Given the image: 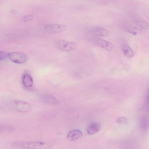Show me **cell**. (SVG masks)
<instances>
[{
	"instance_id": "6da1fadb",
	"label": "cell",
	"mask_w": 149,
	"mask_h": 149,
	"mask_svg": "<svg viewBox=\"0 0 149 149\" xmlns=\"http://www.w3.org/2000/svg\"><path fill=\"white\" fill-rule=\"evenodd\" d=\"M13 146L22 149H50L51 143L41 141H18L14 142Z\"/></svg>"
},
{
	"instance_id": "7a4b0ae2",
	"label": "cell",
	"mask_w": 149,
	"mask_h": 149,
	"mask_svg": "<svg viewBox=\"0 0 149 149\" xmlns=\"http://www.w3.org/2000/svg\"><path fill=\"white\" fill-rule=\"evenodd\" d=\"M55 45L57 48L65 51H73L77 47V45L74 43L63 40H58L55 42Z\"/></svg>"
},
{
	"instance_id": "3957f363",
	"label": "cell",
	"mask_w": 149,
	"mask_h": 149,
	"mask_svg": "<svg viewBox=\"0 0 149 149\" xmlns=\"http://www.w3.org/2000/svg\"><path fill=\"white\" fill-rule=\"evenodd\" d=\"M15 109L18 112L22 113H27L31 110V105L29 103L20 100L15 101L13 103Z\"/></svg>"
},
{
	"instance_id": "277c9868",
	"label": "cell",
	"mask_w": 149,
	"mask_h": 149,
	"mask_svg": "<svg viewBox=\"0 0 149 149\" xmlns=\"http://www.w3.org/2000/svg\"><path fill=\"white\" fill-rule=\"evenodd\" d=\"M8 58L13 62L17 64H23L27 61V57L24 54L17 52L8 54Z\"/></svg>"
},
{
	"instance_id": "5b68a950",
	"label": "cell",
	"mask_w": 149,
	"mask_h": 149,
	"mask_svg": "<svg viewBox=\"0 0 149 149\" xmlns=\"http://www.w3.org/2000/svg\"><path fill=\"white\" fill-rule=\"evenodd\" d=\"M45 29L50 33H57L63 32L66 30V26L59 24H48L44 26Z\"/></svg>"
},
{
	"instance_id": "8992f818",
	"label": "cell",
	"mask_w": 149,
	"mask_h": 149,
	"mask_svg": "<svg viewBox=\"0 0 149 149\" xmlns=\"http://www.w3.org/2000/svg\"><path fill=\"white\" fill-rule=\"evenodd\" d=\"M94 42L98 46L107 51H111L113 48V45L111 42L101 38L95 39Z\"/></svg>"
},
{
	"instance_id": "52a82bcc",
	"label": "cell",
	"mask_w": 149,
	"mask_h": 149,
	"mask_svg": "<svg viewBox=\"0 0 149 149\" xmlns=\"http://www.w3.org/2000/svg\"><path fill=\"white\" fill-rule=\"evenodd\" d=\"M40 99L43 102L49 104H56L58 103L57 99L52 95L47 93L42 94Z\"/></svg>"
},
{
	"instance_id": "ba28073f",
	"label": "cell",
	"mask_w": 149,
	"mask_h": 149,
	"mask_svg": "<svg viewBox=\"0 0 149 149\" xmlns=\"http://www.w3.org/2000/svg\"><path fill=\"white\" fill-rule=\"evenodd\" d=\"M82 135V133L80 130L74 129L69 131L67 134V138L69 141H74L79 139Z\"/></svg>"
},
{
	"instance_id": "9c48e42d",
	"label": "cell",
	"mask_w": 149,
	"mask_h": 149,
	"mask_svg": "<svg viewBox=\"0 0 149 149\" xmlns=\"http://www.w3.org/2000/svg\"><path fill=\"white\" fill-rule=\"evenodd\" d=\"M101 128V125L97 122H93L89 124L86 129L87 133L92 135L98 132Z\"/></svg>"
},
{
	"instance_id": "30bf717a",
	"label": "cell",
	"mask_w": 149,
	"mask_h": 149,
	"mask_svg": "<svg viewBox=\"0 0 149 149\" xmlns=\"http://www.w3.org/2000/svg\"><path fill=\"white\" fill-rule=\"evenodd\" d=\"M89 33L96 36H105L108 35L109 31L102 28L98 27L94 28L89 32Z\"/></svg>"
},
{
	"instance_id": "8fae6325",
	"label": "cell",
	"mask_w": 149,
	"mask_h": 149,
	"mask_svg": "<svg viewBox=\"0 0 149 149\" xmlns=\"http://www.w3.org/2000/svg\"><path fill=\"white\" fill-rule=\"evenodd\" d=\"M121 49L124 54L127 57L130 58L133 56L134 51L128 44L125 43H123Z\"/></svg>"
},
{
	"instance_id": "7c38bea8",
	"label": "cell",
	"mask_w": 149,
	"mask_h": 149,
	"mask_svg": "<svg viewBox=\"0 0 149 149\" xmlns=\"http://www.w3.org/2000/svg\"><path fill=\"white\" fill-rule=\"evenodd\" d=\"M22 82L24 86L26 88H31L33 85L32 77L28 73H26L23 75L22 78Z\"/></svg>"
},
{
	"instance_id": "4fadbf2b",
	"label": "cell",
	"mask_w": 149,
	"mask_h": 149,
	"mask_svg": "<svg viewBox=\"0 0 149 149\" xmlns=\"http://www.w3.org/2000/svg\"><path fill=\"white\" fill-rule=\"evenodd\" d=\"M134 21L135 24L141 28L145 30H149V25L143 19L135 16Z\"/></svg>"
},
{
	"instance_id": "5bb4252c",
	"label": "cell",
	"mask_w": 149,
	"mask_h": 149,
	"mask_svg": "<svg viewBox=\"0 0 149 149\" xmlns=\"http://www.w3.org/2000/svg\"><path fill=\"white\" fill-rule=\"evenodd\" d=\"M125 30L127 33L135 36L140 35L142 33L141 29L131 25L127 26Z\"/></svg>"
},
{
	"instance_id": "9a60e30c",
	"label": "cell",
	"mask_w": 149,
	"mask_h": 149,
	"mask_svg": "<svg viewBox=\"0 0 149 149\" xmlns=\"http://www.w3.org/2000/svg\"><path fill=\"white\" fill-rule=\"evenodd\" d=\"M13 130V128L9 125H2L0 127L1 132H8Z\"/></svg>"
},
{
	"instance_id": "2e32d148",
	"label": "cell",
	"mask_w": 149,
	"mask_h": 149,
	"mask_svg": "<svg viewBox=\"0 0 149 149\" xmlns=\"http://www.w3.org/2000/svg\"><path fill=\"white\" fill-rule=\"evenodd\" d=\"M116 123L119 124L127 125L128 124V121L127 119L124 117H120L116 120Z\"/></svg>"
},
{
	"instance_id": "e0dca14e",
	"label": "cell",
	"mask_w": 149,
	"mask_h": 149,
	"mask_svg": "<svg viewBox=\"0 0 149 149\" xmlns=\"http://www.w3.org/2000/svg\"><path fill=\"white\" fill-rule=\"evenodd\" d=\"M141 124L142 128L144 130H146L148 128V122L147 119L146 118L142 119Z\"/></svg>"
},
{
	"instance_id": "ac0fdd59",
	"label": "cell",
	"mask_w": 149,
	"mask_h": 149,
	"mask_svg": "<svg viewBox=\"0 0 149 149\" xmlns=\"http://www.w3.org/2000/svg\"><path fill=\"white\" fill-rule=\"evenodd\" d=\"M8 54L6 52L3 51H0V60H3L8 58Z\"/></svg>"
},
{
	"instance_id": "d6986e66",
	"label": "cell",
	"mask_w": 149,
	"mask_h": 149,
	"mask_svg": "<svg viewBox=\"0 0 149 149\" xmlns=\"http://www.w3.org/2000/svg\"><path fill=\"white\" fill-rule=\"evenodd\" d=\"M33 18V16L30 15H26L24 17L23 19L24 22H27L31 20Z\"/></svg>"
},
{
	"instance_id": "ffe728a7",
	"label": "cell",
	"mask_w": 149,
	"mask_h": 149,
	"mask_svg": "<svg viewBox=\"0 0 149 149\" xmlns=\"http://www.w3.org/2000/svg\"><path fill=\"white\" fill-rule=\"evenodd\" d=\"M147 97L148 98L149 100V91L148 94V95H147Z\"/></svg>"
}]
</instances>
